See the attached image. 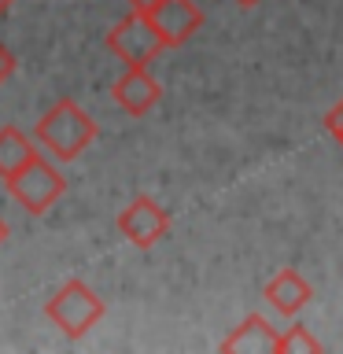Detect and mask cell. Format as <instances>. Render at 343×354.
Returning a JSON list of instances; mask_svg holds the SVG:
<instances>
[{
    "mask_svg": "<svg viewBox=\"0 0 343 354\" xmlns=\"http://www.w3.org/2000/svg\"><path fill=\"white\" fill-rule=\"evenodd\" d=\"M221 351L225 354H240V351L243 354H281V332L262 314H251L221 339Z\"/></svg>",
    "mask_w": 343,
    "mask_h": 354,
    "instance_id": "obj_8",
    "label": "cell"
},
{
    "mask_svg": "<svg viewBox=\"0 0 343 354\" xmlns=\"http://www.w3.org/2000/svg\"><path fill=\"white\" fill-rule=\"evenodd\" d=\"M126 4H129V8H137V11H148L155 0H126Z\"/></svg>",
    "mask_w": 343,
    "mask_h": 354,
    "instance_id": "obj_14",
    "label": "cell"
},
{
    "mask_svg": "<svg viewBox=\"0 0 343 354\" xmlns=\"http://www.w3.org/2000/svg\"><path fill=\"white\" fill-rule=\"evenodd\" d=\"M96 122L89 111H82L74 100H55V104L41 115V122L33 126V137L52 159L59 162H71L77 159L89 144L96 140Z\"/></svg>",
    "mask_w": 343,
    "mask_h": 354,
    "instance_id": "obj_1",
    "label": "cell"
},
{
    "mask_svg": "<svg viewBox=\"0 0 343 354\" xmlns=\"http://www.w3.org/2000/svg\"><path fill=\"white\" fill-rule=\"evenodd\" d=\"M111 96H115V104L126 111V115L140 118V115H148V111L159 104L163 85L148 74V66H126V74L111 85Z\"/></svg>",
    "mask_w": 343,
    "mask_h": 354,
    "instance_id": "obj_7",
    "label": "cell"
},
{
    "mask_svg": "<svg viewBox=\"0 0 343 354\" xmlns=\"http://www.w3.org/2000/svg\"><path fill=\"white\" fill-rule=\"evenodd\" d=\"M107 48L126 66H148L155 55L166 48V41L159 37V30L151 26L148 11L133 8L126 19H118L115 26L107 30Z\"/></svg>",
    "mask_w": 343,
    "mask_h": 354,
    "instance_id": "obj_4",
    "label": "cell"
},
{
    "mask_svg": "<svg viewBox=\"0 0 343 354\" xmlns=\"http://www.w3.org/2000/svg\"><path fill=\"white\" fill-rule=\"evenodd\" d=\"M8 192L11 199L26 210V214H44L55 199H59L66 192V181H63V174L55 170V166L44 159V155H33V159L22 166V170L15 177H8Z\"/></svg>",
    "mask_w": 343,
    "mask_h": 354,
    "instance_id": "obj_3",
    "label": "cell"
},
{
    "mask_svg": "<svg viewBox=\"0 0 343 354\" xmlns=\"http://www.w3.org/2000/svg\"><path fill=\"white\" fill-rule=\"evenodd\" d=\"M11 74H15V55H11L4 44H0V85H4Z\"/></svg>",
    "mask_w": 343,
    "mask_h": 354,
    "instance_id": "obj_13",
    "label": "cell"
},
{
    "mask_svg": "<svg viewBox=\"0 0 343 354\" xmlns=\"http://www.w3.org/2000/svg\"><path fill=\"white\" fill-rule=\"evenodd\" d=\"M4 240H8V221L0 218V243H4Z\"/></svg>",
    "mask_w": 343,
    "mask_h": 354,
    "instance_id": "obj_15",
    "label": "cell"
},
{
    "mask_svg": "<svg viewBox=\"0 0 343 354\" xmlns=\"http://www.w3.org/2000/svg\"><path fill=\"white\" fill-rule=\"evenodd\" d=\"M310 299H314V288H310V281L299 270H292V266L277 270L270 277V284H266V303H273V310H281L284 317H295Z\"/></svg>",
    "mask_w": 343,
    "mask_h": 354,
    "instance_id": "obj_9",
    "label": "cell"
},
{
    "mask_svg": "<svg viewBox=\"0 0 343 354\" xmlns=\"http://www.w3.org/2000/svg\"><path fill=\"white\" fill-rule=\"evenodd\" d=\"M295 351L317 354V351H321V339H314L303 325H292V328L281 332V354H295Z\"/></svg>",
    "mask_w": 343,
    "mask_h": 354,
    "instance_id": "obj_11",
    "label": "cell"
},
{
    "mask_svg": "<svg viewBox=\"0 0 343 354\" xmlns=\"http://www.w3.org/2000/svg\"><path fill=\"white\" fill-rule=\"evenodd\" d=\"M44 317L63 332L66 339H82L89 328H96V321L104 317V299H100L85 281H66L55 288V295L44 303Z\"/></svg>",
    "mask_w": 343,
    "mask_h": 354,
    "instance_id": "obj_2",
    "label": "cell"
},
{
    "mask_svg": "<svg viewBox=\"0 0 343 354\" xmlns=\"http://www.w3.org/2000/svg\"><path fill=\"white\" fill-rule=\"evenodd\" d=\"M148 19H151V26L159 30V37L166 41V48L185 44L199 26H203V11H199L196 0H155L148 8Z\"/></svg>",
    "mask_w": 343,
    "mask_h": 354,
    "instance_id": "obj_6",
    "label": "cell"
},
{
    "mask_svg": "<svg viewBox=\"0 0 343 354\" xmlns=\"http://www.w3.org/2000/svg\"><path fill=\"white\" fill-rule=\"evenodd\" d=\"M240 8H254V4H262V0H237Z\"/></svg>",
    "mask_w": 343,
    "mask_h": 354,
    "instance_id": "obj_16",
    "label": "cell"
},
{
    "mask_svg": "<svg viewBox=\"0 0 343 354\" xmlns=\"http://www.w3.org/2000/svg\"><path fill=\"white\" fill-rule=\"evenodd\" d=\"M11 4H15V0H0V15H4V11H8Z\"/></svg>",
    "mask_w": 343,
    "mask_h": 354,
    "instance_id": "obj_17",
    "label": "cell"
},
{
    "mask_svg": "<svg viewBox=\"0 0 343 354\" xmlns=\"http://www.w3.org/2000/svg\"><path fill=\"white\" fill-rule=\"evenodd\" d=\"M118 232L133 243V248L148 251L170 232V214H166L151 196H137L118 210Z\"/></svg>",
    "mask_w": 343,
    "mask_h": 354,
    "instance_id": "obj_5",
    "label": "cell"
},
{
    "mask_svg": "<svg viewBox=\"0 0 343 354\" xmlns=\"http://www.w3.org/2000/svg\"><path fill=\"white\" fill-rule=\"evenodd\" d=\"M33 144H30V137L22 129H15V126H4L0 129V181H8V177H15L22 166H26L30 159H33Z\"/></svg>",
    "mask_w": 343,
    "mask_h": 354,
    "instance_id": "obj_10",
    "label": "cell"
},
{
    "mask_svg": "<svg viewBox=\"0 0 343 354\" xmlns=\"http://www.w3.org/2000/svg\"><path fill=\"white\" fill-rule=\"evenodd\" d=\"M325 129H328V133H332V137H336L340 144H343V100H340V104H336V107H332L328 115H325Z\"/></svg>",
    "mask_w": 343,
    "mask_h": 354,
    "instance_id": "obj_12",
    "label": "cell"
}]
</instances>
